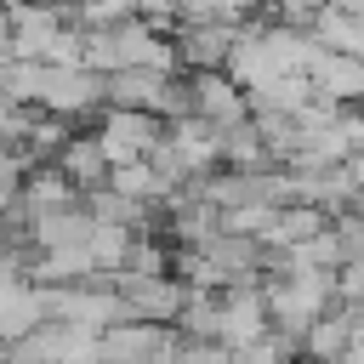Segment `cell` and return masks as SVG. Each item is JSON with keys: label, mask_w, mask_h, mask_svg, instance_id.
<instances>
[{"label": "cell", "mask_w": 364, "mask_h": 364, "mask_svg": "<svg viewBox=\"0 0 364 364\" xmlns=\"http://www.w3.org/2000/svg\"><path fill=\"white\" fill-rule=\"evenodd\" d=\"M262 290H267V313L279 330L301 336L313 318H324L336 307V267H307V273H290V267H267L262 273Z\"/></svg>", "instance_id": "6da1fadb"}, {"label": "cell", "mask_w": 364, "mask_h": 364, "mask_svg": "<svg viewBox=\"0 0 364 364\" xmlns=\"http://www.w3.org/2000/svg\"><path fill=\"white\" fill-rule=\"evenodd\" d=\"M165 353H182V330L176 324L119 318V324L102 330V364H148V358H165Z\"/></svg>", "instance_id": "7a4b0ae2"}, {"label": "cell", "mask_w": 364, "mask_h": 364, "mask_svg": "<svg viewBox=\"0 0 364 364\" xmlns=\"http://www.w3.org/2000/svg\"><path fill=\"white\" fill-rule=\"evenodd\" d=\"M97 136H102V148H108L114 165H131V159H148L154 154V142L165 136V119L148 114V108H102Z\"/></svg>", "instance_id": "3957f363"}, {"label": "cell", "mask_w": 364, "mask_h": 364, "mask_svg": "<svg viewBox=\"0 0 364 364\" xmlns=\"http://www.w3.org/2000/svg\"><path fill=\"white\" fill-rule=\"evenodd\" d=\"M119 296L131 301V318H159V324H176L182 307H188V284L176 273H114Z\"/></svg>", "instance_id": "277c9868"}, {"label": "cell", "mask_w": 364, "mask_h": 364, "mask_svg": "<svg viewBox=\"0 0 364 364\" xmlns=\"http://www.w3.org/2000/svg\"><path fill=\"white\" fill-rule=\"evenodd\" d=\"M188 91H193V114H205V119L222 125V131H233V125L250 119V91H245L228 68H199V74H188Z\"/></svg>", "instance_id": "5b68a950"}, {"label": "cell", "mask_w": 364, "mask_h": 364, "mask_svg": "<svg viewBox=\"0 0 364 364\" xmlns=\"http://www.w3.org/2000/svg\"><path fill=\"white\" fill-rule=\"evenodd\" d=\"M273 330V313H267V290L262 284H228L222 290V336L233 353H245L250 341H262Z\"/></svg>", "instance_id": "8992f818"}, {"label": "cell", "mask_w": 364, "mask_h": 364, "mask_svg": "<svg viewBox=\"0 0 364 364\" xmlns=\"http://www.w3.org/2000/svg\"><path fill=\"white\" fill-rule=\"evenodd\" d=\"M46 114H63V119H80V114H97V108H108V97H102V74L97 68H51V85H46V102H40Z\"/></svg>", "instance_id": "52a82bcc"}, {"label": "cell", "mask_w": 364, "mask_h": 364, "mask_svg": "<svg viewBox=\"0 0 364 364\" xmlns=\"http://www.w3.org/2000/svg\"><path fill=\"white\" fill-rule=\"evenodd\" d=\"M233 46H239V28H233V23H216V17L176 28V51H182V68H188V74H199V68H228Z\"/></svg>", "instance_id": "ba28073f"}, {"label": "cell", "mask_w": 364, "mask_h": 364, "mask_svg": "<svg viewBox=\"0 0 364 364\" xmlns=\"http://www.w3.org/2000/svg\"><path fill=\"white\" fill-rule=\"evenodd\" d=\"M57 165H63V176H68L80 193L102 188V182H108V171H114V159H108V148H102V136H97V131H74V136L57 148Z\"/></svg>", "instance_id": "9c48e42d"}, {"label": "cell", "mask_w": 364, "mask_h": 364, "mask_svg": "<svg viewBox=\"0 0 364 364\" xmlns=\"http://www.w3.org/2000/svg\"><path fill=\"white\" fill-rule=\"evenodd\" d=\"M91 228H97V216H91V205H85V199L57 205V210H34V216H28V239H34V250L80 245V239H91Z\"/></svg>", "instance_id": "30bf717a"}, {"label": "cell", "mask_w": 364, "mask_h": 364, "mask_svg": "<svg viewBox=\"0 0 364 364\" xmlns=\"http://www.w3.org/2000/svg\"><path fill=\"white\" fill-rule=\"evenodd\" d=\"M347 347H353V313H347V301H336L324 318H313L301 330V364H341Z\"/></svg>", "instance_id": "8fae6325"}, {"label": "cell", "mask_w": 364, "mask_h": 364, "mask_svg": "<svg viewBox=\"0 0 364 364\" xmlns=\"http://www.w3.org/2000/svg\"><path fill=\"white\" fill-rule=\"evenodd\" d=\"M307 74H313L318 97H330V102H364V57H353V51H330L324 46Z\"/></svg>", "instance_id": "7c38bea8"}, {"label": "cell", "mask_w": 364, "mask_h": 364, "mask_svg": "<svg viewBox=\"0 0 364 364\" xmlns=\"http://www.w3.org/2000/svg\"><path fill=\"white\" fill-rule=\"evenodd\" d=\"M165 85H171V74H159V68H119V74H102V97H108V108H159V97H165Z\"/></svg>", "instance_id": "4fadbf2b"}, {"label": "cell", "mask_w": 364, "mask_h": 364, "mask_svg": "<svg viewBox=\"0 0 364 364\" xmlns=\"http://www.w3.org/2000/svg\"><path fill=\"white\" fill-rule=\"evenodd\" d=\"M171 136H176V148H182V159H188L193 176H205V171L222 165V125H210L205 114H182V119H171Z\"/></svg>", "instance_id": "5bb4252c"}, {"label": "cell", "mask_w": 364, "mask_h": 364, "mask_svg": "<svg viewBox=\"0 0 364 364\" xmlns=\"http://www.w3.org/2000/svg\"><path fill=\"white\" fill-rule=\"evenodd\" d=\"M74 199H85V193L63 176L57 159H40V165L23 171V222H28L34 210H57V205H74Z\"/></svg>", "instance_id": "9a60e30c"}, {"label": "cell", "mask_w": 364, "mask_h": 364, "mask_svg": "<svg viewBox=\"0 0 364 364\" xmlns=\"http://www.w3.org/2000/svg\"><path fill=\"white\" fill-rule=\"evenodd\" d=\"M222 165H228V171H267V165H273V148H267V136L256 131V119L222 131Z\"/></svg>", "instance_id": "2e32d148"}, {"label": "cell", "mask_w": 364, "mask_h": 364, "mask_svg": "<svg viewBox=\"0 0 364 364\" xmlns=\"http://www.w3.org/2000/svg\"><path fill=\"white\" fill-rule=\"evenodd\" d=\"M188 341H216L222 336V290H188V307L176 318Z\"/></svg>", "instance_id": "e0dca14e"}, {"label": "cell", "mask_w": 364, "mask_h": 364, "mask_svg": "<svg viewBox=\"0 0 364 364\" xmlns=\"http://www.w3.org/2000/svg\"><path fill=\"white\" fill-rule=\"evenodd\" d=\"M57 364H102V330L57 318Z\"/></svg>", "instance_id": "ac0fdd59"}, {"label": "cell", "mask_w": 364, "mask_h": 364, "mask_svg": "<svg viewBox=\"0 0 364 364\" xmlns=\"http://www.w3.org/2000/svg\"><path fill=\"white\" fill-rule=\"evenodd\" d=\"M131 245H136V228H125V222H97L91 228V250H97L102 273H119L131 262Z\"/></svg>", "instance_id": "d6986e66"}, {"label": "cell", "mask_w": 364, "mask_h": 364, "mask_svg": "<svg viewBox=\"0 0 364 364\" xmlns=\"http://www.w3.org/2000/svg\"><path fill=\"white\" fill-rule=\"evenodd\" d=\"M239 364H301V336H290V330L273 324L262 341H250L239 353Z\"/></svg>", "instance_id": "ffe728a7"}, {"label": "cell", "mask_w": 364, "mask_h": 364, "mask_svg": "<svg viewBox=\"0 0 364 364\" xmlns=\"http://www.w3.org/2000/svg\"><path fill=\"white\" fill-rule=\"evenodd\" d=\"M273 222H279V205H267V199H250V205L222 210V233H245V239H267Z\"/></svg>", "instance_id": "44dd1931"}, {"label": "cell", "mask_w": 364, "mask_h": 364, "mask_svg": "<svg viewBox=\"0 0 364 364\" xmlns=\"http://www.w3.org/2000/svg\"><path fill=\"white\" fill-rule=\"evenodd\" d=\"M119 17H136V0H80L85 28H102V23H119Z\"/></svg>", "instance_id": "7402d4cb"}, {"label": "cell", "mask_w": 364, "mask_h": 364, "mask_svg": "<svg viewBox=\"0 0 364 364\" xmlns=\"http://www.w3.org/2000/svg\"><path fill=\"white\" fill-rule=\"evenodd\" d=\"M176 358L182 364H239V353L228 341H188V336H182V353Z\"/></svg>", "instance_id": "603a6c76"}, {"label": "cell", "mask_w": 364, "mask_h": 364, "mask_svg": "<svg viewBox=\"0 0 364 364\" xmlns=\"http://www.w3.org/2000/svg\"><path fill=\"white\" fill-rule=\"evenodd\" d=\"M336 301L364 307V256H353V262H341V267H336Z\"/></svg>", "instance_id": "cb8c5ba5"}, {"label": "cell", "mask_w": 364, "mask_h": 364, "mask_svg": "<svg viewBox=\"0 0 364 364\" xmlns=\"http://www.w3.org/2000/svg\"><path fill=\"white\" fill-rule=\"evenodd\" d=\"M11 57H17V46H11V17H6V23H0V68H6Z\"/></svg>", "instance_id": "d4e9b609"}, {"label": "cell", "mask_w": 364, "mask_h": 364, "mask_svg": "<svg viewBox=\"0 0 364 364\" xmlns=\"http://www.w3.org/2000/svg\"><path fill=\"white\" fill-rule=\"evenodd\" d=\"M341 364H364V341H353V347H347V358H341Z\"/></svg>", "instance_id": "484cf974"}]
</instances>
